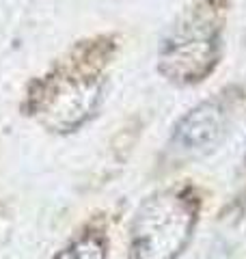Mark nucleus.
<instances>
[{
  "label": "nucleus",
  "mask_w": 246,
  "mask_h": 259,
  "mask_svg": "<svg viewBox=\"0 0 246 259\" xmlns=\"http://www.w3.org/2000/svg\"><path fill=\"white\" fill-rule=\"evenodd\" d=\"M112 52L114 46L106 37L76 44L46 76L30 84L24 108L50 132L82 127L102 104Z\"/></svg>",
  "instance_id": "f257e3e1"
},
{
  "label": "nucleus",
  "mask_w": 246,
  "mask_h": 259,
  "mask_svg": "<svg viewBox=\"0 0 246 259\" xmlns=\"http://www.w3.org/2000/svg\"><path fill=\"white\" fill-rule=\"evenodd\" d=\"M225 9L216 0H196L173 20L158 48V71L175 84H199L223 56Z\"/></svg>",
  "instance_id": "f03ea898"
},
{
  "label": "nucleus",
  "mask_w": 246,
  "mask_h": 259,
  "mask_svg": "<svg viewBox=\"0 0 246 259\" xmlns=\"http://www.w3.org/2000/svg\"><path fill=\"white\" fill-rule=\"evenodd\" d=\"M201 201L190 186L149 194L132 218L130 248L134 259H177L190 244Z\"/></svg>",
  "instance_id": "7ed1b4c3"
},
{
  "label": "nucleus",
  "mask_w": 246,
  "mask_h": 259,
  "mask_svg": "<svg viewBox=\"0 0 246 259\" xmlns=\"http://www.w3.org/2000/svg\"><path fill=\"white\" fill-rule=\"evenodd\" d=\"M237 108H240V91L233 89L199 102L175 123L171 145L188 156L212 153L231 132Z\"/></svg>",
  "instance_id": "20e7f679"
},
{
  "label": "nucleus",
  "mask_w": 246,
  "mask_h": 259,
  "mask_svg": "<svg viewBox=\"0 0 246 259\" xmlns=\"http://www.w3.org/2000/svg\"><path fill=\"white\" fill-rule=\"evenodd\" d=\"M54 259H108V244L102 231H85L71 240Z\"/></svg>",
  "instance_id": "39448f33"
}]
</instances>
